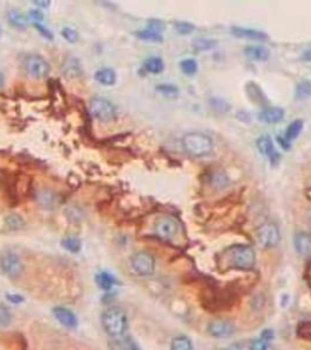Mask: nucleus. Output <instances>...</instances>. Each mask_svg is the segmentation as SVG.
Segmentation results:
<instances>
[{
	"mask_svg": "<svg viewBox=\"0 0 311 350\" xmlns=\"http://www.w3.org/2000/svg\"><path fill=\"white\" fill-rule=\"evenodd\" d=\"M175 30L178 32L179 34L187 35V34L192 33V32L196 30V27H194L193 24L184 23V21H180V23H176L175 24Z\"/></svg>",
	"mask_w": 311,
	"mask_h": 350,
	"instance_id": "72a5a7b5",
	"label": "nucleus"
},
{
	"mask_svg": "<svg viewBox=\"0 0 311 350\" xmlns=\"http://www.w3.org/2000/svg\"><path fill=\"white\" fill-rule=\"evenodd\" d=\"M63 74H65L67 77H69V79L80 76L81 74H82V69H81L79 60L74 58L67 60L65 67H63Z\"/></svg>",
	"mask_w": 311,
	"mask_h": 350,
	"instance_id": "412c9836",
	"label": "nucleus"
},
{
	"mask_svg": "<svg viewBox=\"0 0 311 350\" xmlns=\"http://www.w3.org/2000/svg\"><path fill=\"white\" fill-rule=\"evenodd\" d=\"M144 69L150 74H159L164 70V62L161 58L153 56V58H149L144 62Z\"/></svg>",
	"mask_w": 311,
	"mask_h": 350,
	"instance_id": "5701e85b",
	"label": "nucleus"
},
{
	"mask_svg": "<svg viewBox=\"0 0 311 350\" xmlns=\"http://www.w3.org/2000/svg\"><path fill=\"white\" fill-rule=\"evenodd\" d=\"M34 4H41L40 6H42V7H47V6H48V4H49V2H34Z\"/></svg>",
	"mask_w": 311,
	"mask_h": 350,
	"instance_id": "de8ad7c7",
	"label": "nucleus"
},
{
	"mask_svg": "<svg viewBox=\"0 0 311 350\" xmlns=\"http://www.w3.org/2000/svg\"><path fill=\"white\" fill-rule=\"evenodd\" d=\"M256 237L259 243L264 247H275L280 243L281 239L277 225L270 223V222L260 225L256 230Z\"/></svg>",
	"mask_w": 311,
	"mask_h": 350,
	"instance_id": "6e6552de",
	"label": "nucleus"
},
{
	"mask_svg": "<svg viewBox=\"0 0 311 350\" xmlns=\"http://www.w3.org/2000/svg\"><path fill=\"white\" fill-rule=\"evenodd\" d=\"M207 330L211 336L217 337V338H224V337L232 336V335L235 333V327L234 324L229 322V321L214 320L208 324Z\"/></svg>",
	"mask_w": 311,
	"mask_h": 350,
	"instance_id": "9d476101",
	"label": "nucleus"
},
{
	"mask_svg": "<svg viewBox=\"0 0 311 350\" xmlns=\"http://www.w3.org/2000/svg\"><path fill=\"white\" fill-rule=\"evenodd\" d=\"M9 20L10 23L17 28H25L27 26L26 17H25L19 10H11L9 12Z\"/></svg>",
	"mask_w": 311,
	"mask_h": 350,
	"instance_id": "b1692460",
	"label": "nucleus"
},
{
	"mask_svg": "<svg viewBox=\"0 0 311 350\" xmlns=\"http://www.w3.org/2000/svg\"><path fill=\"white\" fill-rule=\"evenodd\" d=\"M149 28L154 32H157V33H162V31H164L165 26L161 20H152V21H150Z\"/></svg>",
	"mask_w": 311,
	"mask_h": 350,
	"instance_id": "ea45409f",
	"label": "nucleus"
},
{
	"mask_svg": "<svg viewBox=\"0 0 311 350\" xmlns=\"http://www.w3.org/2000/svg\"><path fill=\"white\" fill-rule=\"evenodd\" d=\"M295 96L298 100H306V98L311 97V81L305 80L298 83V86L296 87Z\"/></svg>",
	"mask_w": 311,
	"mask_h": 350,
	"instance_id": "c85d7f7f",
	"label": "nucleus"
},
{
	"mask_svg": "<svg viewBox=\"0 0 311 350\" xmlns=\"http://www.w3.org/2000/svg\"><path fill=\"white\" fill-rule=\"evenodd\" d=\"M245 54L252 61H267L269 59L270 53L269 49L264 47V46L254 45L245 48Z\"/></svg>",
	"mask_w": 311,
	"mask_h": 350,
	"instance_id": "a211bd4d",
	"label": "nucleus"
},
{
	"mask_svg": "<svg viewBox=\"0 0 311 350\" xmlns=\"http://www.w3.org/2000/svg\"><path fill=\"white\" fill-rule=\"evenodd\" d=\"M25 70L33 79L42 80L48 76L49 72H51V67L42 56L32 54L28 55L25 60Z\"/></svg>",
	"mask_w": 311,
	"mask_h": 350,
	"instance_id": "423d86ee",
	"label": "nucleus"
},
{
	"mask_svg": "<svg viewBox=\"0 0 311 350\" xmlns=\"http://www.w3.org/2000/svg\"><path fill=\"white\" fill-rule=\"evenodd\" d=\"M90 114L95 119L103 123H109L116 118L115 105L103 97H95L90 102Z\"/></svg>",
	"mask_w": 311,
	"mask_h": 350,
	"instance_id": "39448f33",
	"label": "nucleus"
},
{
	"mask_svg": "<svg viewBox=\"0 0 311 350\" xmlns=\"http://www.w3.org/2000/svg\"><path fill=\"white\" fill-rule=\"evenodd\" d=\"M215 46L214 40H208V39H197V40L193 41V48L198 52L201 51H208V49H212Z\"/></svg>",
	"mask_w": 311,
	"mask_h": 350,
	"instance_id": "2f4dec72",
	"label": "nucleus"
},
{
	"mask_svg": "<svg viewBox=\"0 0 311 350\" xmlns=\"http://www.w3.org/2000/svg\"><path fill=\"white\" fill-rule=\"evenodd\" d=\"M6 299L12 303H20L24 301L23 296L20 294H13V293H9V294H6Z\"/></svg>",
	"mask_w": 311,
	"mask_h": 350,
	"instance_id": "79ce46f5",
	"label": "nucleus"
},
{
	"mask_svg": "<svg viewBox=\"0 0 311 350\" xmlns=\"http://www.w3.org/2000/svg\"><path fill=\"white\" fill-rule=\"evenodd\" d=\"M171 350H193V344L185 335H180L172 340Z\"/></svg>",
	"mask_w": 311,
	"mask_h": 350,
	"instance_id": "393cba45",
	"label": "nucleus"
},
{
	"mask_svg": "<svg viewBox=\"0 0 311 350\" xmlns=\"http://www.w3.org/2000/svg\"><path fill=\"white\" fill-rule=\"evenodd\" d=\"M232 33L235 37L247 39V40H255V41H263L267 40L268 37L266 33L260 31L252 30V28H243V27H232Z\"/></svg>",
	"mask_w": 311,
	"mask_h": 350,
	"instance_id": "dca6fc26",
	"label": "nucleus"
},
{
	"mask_svg": "<svg viewBox=\"0 0 311 350\" xmlns=\"http://www.w3.org/2000/svg\"><path fill=\"white\" fill-rule=\"evenodd\" d=\"M222 350H242V349L238 344H232V345H229V347L222 349Z\"/></svg>",
	"mask_w": 311,
	"mask_h": 350,
	"instance_id": "a18cd8bd",
	"label": "nucleus"
},
{
	"mask_svg": "<svg viewBox=\"0 0 311 350\" xmlns=\"http://www.w3.org/2000/svg\"><path fill=\"white\" fill-rule=\"evenodd\" d=\"M302 60L305 62H311V49L310 51H306V52L303 53Z\"/></svg>",
	"mask_w": 311,
	"mask_h": 350,
	"instance_id": "c03bdc74",
	"label": "nucleus"
},
{
	"mask_svg": "<svg viewBox=\"0 0 311 350\" xmlns=\"http://www.w3.org/2000/svg\"><path fill=\"white\" fill-rule=\"evenodd\" d=\"M136 37L140 39V40L151 41V42H162L163 41L162 34L157 33V32H154L152 30H150V28H147V30H144V31H140V32H136Z\"/></svg>",
	"mask_w": 311,
	"mask_h": 350,
	"instance_id": "cd10ccee",
	"label": "nucleus"
},
{
	"mask_svg": "<svg viewBox=\"0 0 311 350\" xmlns=\"http://www.w3.org/2000/svg\"><path fill=\"white\" fill-rule=\"evenodd\" d=\"M179 231V222L175 217L166 216L162 217L156 222L154 232L158 237L163 239H172L175 238L177 233Z\"/></svg>",
	"mask_w": 311,
	"mask_h": 350,
	"instance_id": "1a4fd4ad",
	"label": "nucleus"
},
{
	"mask_svg": "<svg viewBox=\"0 0 311 350\" xmlns=\"http://www.w3.org/2000/svg\"><path fill=\"white\" fill-rule=\"evenodd\" d=\"M12 321V314L6 306L0 305V327H7Z\"/></svg>",
	"mask_w": 311,
	"mask_h": 350,
	"instance_id": "473e14b6",
	"label": "nucleus"
},
{
	"mask_svg": "<svg viewBox=\"0 0 311 350\" xmlns=\"http://www.w3.org/2000/svg\"><path fill=\"white\" fill-rule=\"evenodd\" d=\"M182 144L186 153L193 157H205L213 150V141L206 134L191 132L183 137Z\"/></svg>",
	"mask_w": 311,
	"mask_h": 350,
	"instance_id": "f03ea898",
	"label": "nucleus"
},
{
	"mask_svg": "<svg viewBox=\"0 0 311 350\" xmlns=\"http://www.w3.org/2000/svg\"><path fill=\"white\" fill-rule=\"evenodd\" d=\"M157 91L166 97L173 98L178 96V88L173 84H159L157 86Z\"/></svg>",
	"mask_w": 311,
	"mask_h": 350,
	"instance_id": "7c9ffc66",
	"label": "nucleus"
},
{
	"mask_svg": "<svg viewBox=\"0 0 311 350\" xmlns=\"http://www.w3.org/2000/svg\"><path fill=\"white\" fill-rule=\"evenodd\" d=\"M180 69L187 76H192L198 72V63L193 59H185L180 62Z\"/></svg>",
	"mask_w": 311,
	"mask_h": 350,
	"instance_id": "c756f323",
	"label": "nucleus"
},
{
	"mask_svg": "<svg viewBox=\"0 0 311 350\" xmlns=\"http://www.w3.org/2000/svg\"><path fill=\"white\" fill-rule=\"evenodd\" d=\"M131 266L139 275H150L153 273L156 261L152 254L145 251H138L131 256Z\"/></svg>",
	"mask_w": 311,
	"mask_h": 350,
	"instance_id": "0eeeda50",
	"label": "nucleus"
},
{
	"mask_svg": "<svg viewBox=\"0 0 311 350\" xmlns=\"http://www.w3.org/2000/svg\"><path fill=\"white\" fill-rule=\"evenodd\" d=\"M229 264L238 270H252L255 265V251L248 245L233 246L227 251Z\"/></svg>",
	"mask_w": 311,
	"mask_h": 350,
	"instance_id": "7ed1b4c3",
	"label": "nucleus"
},
{
	"mask_svg": "<svg viewBox=\"0 0 311 350\" xmlns=\"http://www.w3.org/2000/svg\"><path fill=\"white\" fill-rule=\"evenodd\" d=\"M54 316L62 326L67 328H75L77 326V317L72 310L66 307H55L53 309Z\"/></svg>",
	"mask_w": 311,
	"mask_h": 350,
	"instance_id": "ddd939ff",
	"label": "nucleus"
},
{
	"mask_svg": "<svg viewBox=\"0 0 311 350\" xmlns=\"http://www.w3.org/2000/svg\"><path fill=\"white\" fill-rule=\"evenodd\" d=\"M95 80H96L100 84H102V86L111 87L116 83L117 76H116V73L112 69L103 68V69L97 70V72L95 73Z\"/></svg>",
	"mask_w": 311,
	"mask_h": 350,
	"instance_id": "6ab92c4d",
	"label": "nucleus"
},
{
	"mask_svg": "<svg viewBox=\"0 0 311 350\" xmlns=\"http://www.w3.org/2000/svg\"><path fill=\"white\" fill-rule=\"evenodd\" d=\"M294 246L298 254L303 257L311 256V235L306 232H297L294 236Z\"/></svg>",
	"mask_w": 311,
	"mask_h": 350,
	"instance_id": "4468645a",
	"label": "nucleus"
},
{
	"mask_svg": "<svg viewBox=\"0 0 311 350\" xmlns=\"http://www.w3.org/2000/svg\"><path fill=\"white\" fill-rule=\"evenodd\" d=\"M212 183L218 188H221V187H225L228 183V180L226 178V175L221 172L214 173L213 176H212Z\"/></svg>",
	"mask_w": 311,
	"mask_h": 350,
	"instance_id": "c9c22d12",
	"label": "nucleus"
},
{
	"mask_svg": "<svg viewBox=\"0 0 311 350\" xmlns=\"http://www.w3.org/2000/svg\"><path fill=\"white\" fill-rule=\"evenodd\" d=\"M61 245H62L63 249L69 251V252L77 253L81 250L82 244H81V240L77 238V237L68 236V237H66V238L62 239Z\"/></svg>",
	"mask_w": 311,
	"mask_h": 350,
	"instance_id": "a878e982",
	"label": "nucleus"
},
{
	"mask_svg": "<svg viewBox=\"0 0 311 350\" xmlns=\"http://www.w3.org/2000/svg\"><path fill=\"white\" fill-rule=\"evenodd\" d=\"M273 338H274V333H273V331H271L270 329L263 330V333H262V340L267 341V342H269L270 340H273Z\"/></svg>",
	"mask_w": 311,
	"mask_h": 350,
	"instance_id": "37998d69",
	"label": "nucleus"
},
{
	"mask_svg": "<svg viewBox=\"0 0 311 350\" xmlns=\"http://www.w3.org/2000/svg\"><path fill=\"white\" fill-rule=\"evenodd\" d=\"M303 130V122L301 119H296L294 122L289 124V126L287 127V131H285L284 134V139L287 141L295 140L296 138L299 136V133L302 132Z\"/></svg>",
	"mask_w": 311,
	"mask_h": 350,
	"instance_id": "4be33fe9",
	"label": "nucleus"
},
{
	"mask_svg": "<svg viewBox=\"0 0 311 350\" xmlns=\"http://www.w3.org/2000/svg\"><path fill=\"white\" fill-rule=\"evenodd\" d=\"M102 326L109 336L119 337L128 330V317L119 307H109L102 313Z\"/></svg>",
	"mask_w": 311,
	"mask_h": 350,
	"instance_id": "f257e3e1",
	"label": "nucleus"
},
{
	"mask_svg": "<svg viewBox=\"0 0 311 350\" xmlns=\"http://www.w3.org/2000/svg\"><path fill=\"white\" fill-rule=\"evenodd\" d=\"M34 27L37 28L38 32L42 35V37H45L46 39H49V40H52V39H53L52 33L47 30V28L44 26V25H41L40 23H34Z\"/></svg>",
	"mask_w": 311,
	"mask_h": 350,
	"instance_id": "58836bf2",
	"label": "nucleus"
},
{
	"mask_svg": "<svg viewBox=\"0 0 311 350\" xmlns=\"http://www.w3.org/2000/svg\"><path fill=\"white\" fill-rule=\"evenodd\" d=\"M109 347H110V350H142L131 336L125 334L119 337L112 338L109 343Z\"/></svg>",
	"mask_w": 311,
	"mask_h": 350,
	"instance_id": "2eb2a0df",
	"label": "nucleus"
},
{
	"mask_svg": "<svg viewBox=\"0 0 311 350\" xmlns=\"http://www.w3.org/2000/svg\"><path fill=\"white\" fill-rule=\"evenodd\" d=\"M249 350H270V348L267 341L262 340V338H257V340L250 342Z\"/></svg>",
	"mask_w": 311,
	"mask_h": 350,
	"instance_id": "e433bc0d",
	"label": "nucleus"
},
{
	"mask_svg": "<svg viewBox=\"0 0 311 350\" xmlns=\"http://www.w3.org/2000/svg\"><path fill=\"white\" fill-rule=\"evenodd\" d=\"M28 16H30L31 19H33L35 23H39V21H41L42 19H44V14H42L40 11H38V10H31Z\"/></svg>",
	"mask_w": 311,
	"mask_h": 350,
	"instance_id": "a19ab883",
	"label": "nucleus"
},
{
	"mask_svg": "<svg viewBox=\"0 0 311 350\" xmlns=\"http://www.w3.org/2000/svg\"><path fill=\"white\" fill-rule=\"evenodd\" d=\"M284 114V110L281 108H267L260 112L259 119L263 123L276 124L283 119Z\"/></svg>",
	"mask_w": 311,
	"mask_h": 350,
	"instance_id": "f3484780",
	"label": "nucleus"
},
{
	"mask_svg": "<svg viewBox=\"0 0 311 350\" xmlns=\"http://www.w3.org/2000/svg\"><path fill=\"white\" fill-rule=\"evenodd\" d=\"M4 82H5V79H4L3 73L0 72V88H3V86H4Z\"/></svg>",
	"mask_w": 311,
	"mask_h": 350,
	"instance_id": "49530a36",
	"label": "nucleus"
},
{
	"mask_svg": "<svg viewBox=\"0 0 311 350\" xmlns=\"http://www.w3.org/2000/svg\"><path fill=\"white\" fill-rule=\"evenodd\" d=\"M308 218H309V221H310V223H311V209L309 210V213H308Z\"/></svg>",
	"mask_w": 311,
	"mask_h": 350,
	"instance_id": "09e8293b",
	"label": "nucleus"
},
{
	"mask_svg": "<svg viewBox=\"0 0 311 350\" xmlns=\"http://www.w3.org/2000/svg\"><path fill=\"white\" fill-rule=\"evenodd\" d=\"M256 146H257V148H259L261 154L266 155V157L270 159L271 164L274 165L278 161L280 155H278L276 150H275L274 143H273V140H271L270 137H268V136L260 137L256 141Z\"/></svg>",
	"mask_w": 311,
	"mask_h": 350,
	"instance_id": "9b49d317",
	"label": "nucleus"
},
{
	"mask_svg": "<svg viewBox=\"0 0 311 350\" xmlns=\"http://www.w3.org/2000/svg\"><path fill=\"white\" fill-rule=\"evenodd\" d=\"M95 281H96L98 287L103 289V291H109V289H111L116 284H117V280H116L114 275L109 273L107 271L98 272L96 277H95Z\"/></svg>",
	"mask_w": 311,
	"mask_h": 350,
	"instance_id": "aec40b11",
	"label": "nucleus"
},
{
	"mask_svg": "<svg viewBox=\"0 0 311 350\" xmlns=\"http://www.w3.org/2000/svg\"><path fill=\"white\" fill-rule=\"evenodd\" d=\"M212 107L214 109H217V110H221V111H228L229 110V105L226 103L224 100H220V98H214V100H212L211 102Z\"/></svg>",
	"mask_w": 311,
	"mask_h": 350,
	"instance_id": "4c0bfd02",
	"label": "nucleus"
},
{
	"mask_svg": "<svg viewBox=\"0 0 311 350\" xmlns=\"http://www.w3.org/2000/svg\"><path fill=\"white\" fill-rule=\"evenodd\" d=\"M0 268L9 278H19L24 273L25 265L21 258L13 251H4L0 253Z\"/></svg>",
	"mask_w": 311,
	"mask_h": 350,
	"instance_id": "20e7f679",
	"label": "nucleus"
},
{
	"mask_svg": "<svg viewBox=\"0 0 311 350\" xmlns=\"http://www.w3.org/2000/svg\"><path fill=\"white\" fill-rule=\"evenodd\" d=\"M61 34L67 41L70 42V44H75V42L79 40V33H77L75 30H73V28H70V27L63 28Z\"/></svg>",
	"mask_w": 311,
	"mask_h": 350,
	"instance_id": "f704fd0d",
	"label": "nucleus"
},
{
	"mask_svg": "<svg viewBox=\"0 0 311 350\" xmlns=\"http://www.w3.org/2000/svg\"><path fill=\"white\" fill-rule=\"evenodd\" d=\"M5 224L6 227L10 229V230L17 231L20 230L25 227V221L24 218L18 214H11L5 218Z\"/></svg>",
	"mask_w": 311,
	"mask_h": 350,
	"instance_id": "bb28decb",
	"label": "nucleus"
},
{
	"mask_svg": "<svg viewBox=\"0 0 311 350\" xmlns=\"http://www.w3.org/2000/svg\"><path fill=\"white\" fill-rule=\"evenodd\" d=\"M37 202L40 204V207L44 209H53L58 206L59 203V197L53 190L48 188H42L38 190L37 195H35Z\"/></svg>",
	"mask_w": 311,
	"mask_h": 350,
	"instance_id": "f8f14e48",
	"label": "nucleus"
}]
</instances>
